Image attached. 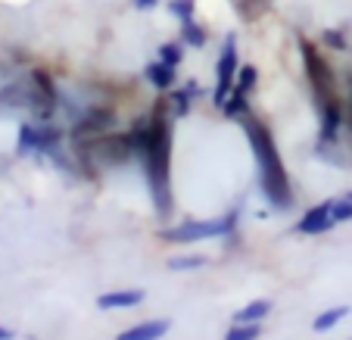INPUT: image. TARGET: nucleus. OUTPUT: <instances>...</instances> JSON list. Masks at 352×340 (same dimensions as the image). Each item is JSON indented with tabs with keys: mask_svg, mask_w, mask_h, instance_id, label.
I'll use <instances>...</instances> for the list:
<instances>
[{
	"mask_svg": "<svg viewBox=\"0 0 352 340\" xmlns=\"http://www.w3.org/2000/svg\"><path fill=\"white\" fill-rule=\"evenodd\" d=\"M162 107H156V113L150 119H144L131 131L134 138V153L144 162L146 187H150V200H153L156 213L168 215L172 213V184H168V172H172V125L160 113Z\"/></svg>",
	"mask_w": 352,
	"mask_h": 340,
	"instance_id": "nucleus-1",
	"label": "nucleus"
},
{
	"mask_svg": "<svg viewBox=\"0 0 352 340\" xmlns=\"http://www.w3.org/2000/svg\"><path fill=\"white\" fill-rule=\"evenodd\" d=\"M243 134L250 140V150L256 156V166H259V181H262V193L268 197L274 209H290L293 206V191H290V178H287L284 160H280L278 147H274V138L268 131L265 122H259L256 116H243Z\"/></svg>",
	"mask_w": 352,
	"mask_h": 340,
	"instance_id": "nucleus-2",
	"label": "nucleus"
},
{
	"mask_svg": "<svg viewBox=\"0 0 352 340\" xmlns=\"http://www.w3.org/2000/svg\"><path fill=\"white\" fill-rule=\"evenodd\" d=\"M234 222L237 213H228L225 219H203V222H181L175 228H166L160 234L162 240H172V244H199V240H215L225 237L234 231Z\"/></svg>",
	"mask_w": 352,
	"mask_h": 340,
	"instance_id": "nucleus-3",
	"label": "nucleus"
},
{
	"mask_svg": "<svg viewBox=\"0 0 352 340\" xmlns=\"http://www.w3.org/2000/svg\"><path fill=\"white\" fill-rule=\"evenodd\" d=\"M237 72H240L237 38H234V34H228L225 44H221L219 63H215V91H212V107L215 109H221V107H225V100L231 97L234 81H237Z\"/></svg>",
	"mask_w": 352,
	"mask_h": 340,
	"instance_id": "nucleus-4",
	"label": "nucleus"
},
{
	"mask_svg": "<svg viewBox=\"0 0 352 340\" xmlns=\"http://www.w3.org/2000/svg\"><path fill=\"white\" fill-rule=\"evenodd\" d=\"M299 50H302V66H306V75L315 87V100H318V107L324 100H333V72H331V66H327V60H321L318 47L309 44V41L302 38L299 41Z\"/></svg>",
	"mask_w": 352,
	"mask_h": 340,
	"instance_id": "nucleus-5",
	"label": "nucleus"
},
{
	"mask_svg": "<svg viewBox=\"0 0 352 340\" xmlns=\"http://www.w3.org/2000/svg\"><path fill=\"white\" fill-rule=\"evenodd\" d=\"M60 144H63L60 128H38V125L19 128V153H54Z\"/></svg>",
	"mask_w": 352,
	"mask_h": 340,
	"instance_id": "nucleus-6",
	"label": "nucleus"
},
{
	"mask_svg": "<svg viewBox=\"0 0 352 340\" xmlns=\"http://www.w3.org/2000/svg\"><path fill=\"white\" fill-rule=\"evenodd\" d=\"M333 200H324V203H318V206H312V209H306L302 213V219L296 222V234H327L333 225H337V219H333Z\"/></svg>",
	"mask_w": 352,
	"mask_h": 340,
	"instance_id": "nucleus-7",
	"label": "nucleus"
},
{
	"mask_svg": "<svg viewBox=\"0 0 352 340\" xmlns=\"http://www.w3.org/2000/svg\"><path fill=\"white\" fill-rule=\"evenodd\" d=\"M340 128H343V109L337 100H324L321 103V128H318V147L337 144Z\"/></svg>",
	"mask_w": 352,
	"mask_h": 340,
	"instance_id": "nucleus-8",
	"label": "nucleus"
},
{
	"mask_svg": "<svg viewBox=\"0 0 352 340\" xmlns=\"http://www.w3.org/2000/svg\"><path fill=\"white\" fill-rule=\"evenodd\" d=\"M168 328H172L168 319H150V321H140V325L122 331L116 340H162L168 334Z\"/></svg>",
	"mask_w": 352,
	"mask_h": 340,
	"instance_id": "nucleus-9",
	"label": "nucleus"
},
{
	"mask_svg": "<svg viewBox=\"0 0 352 340\" xmlns=\"http://www.w3.org/2000/svg\"><path fill=\"white\" fill-rule=\"evenodd\" d=\"M144 303V290L138 287H128V290H109V294H100L97 297V306L113 312V309H131Z\"/></svg>",
	"mask_w": 352,
	"mask_h": 340,
	"instance_id": "nucleus-10",
	"label": "nucleus"
},
{
	"mask_svg": "<svg viewBox=\"0 0 352 340\" xmlns=\"http://www.w3.org/2000/svg\"><path fill=\"white\" fill-rule=\"evenodd\" d=\"M144 78L156 87V91H172L175 87V69L166 66L162 60H153L144 66Z\"/></svg>",
	"mask_w": 352,
	"mask_h": 340,
	"instance_id": "nucleus-11",
	"label": "nucleus"
},
{
	"mask_svg": "<svg viewBox=\"0 0 352 340\" xmlns=\"http://www.w3.org/2000/svg\"><path fill=\"white\" fill-rule=\"evenodd\" d=\"M199 94V87H197V81H187L184 87H175L172 91V113L178 116V119H184L187 113H190V100Z\"/></svg>",
	"mask_w": 352,
	"mask_h": 340,
	"instance_id": "nucleus-12",
	"label": "nucleus"
},
{
	"mask_svg": "<svg viewBox=\"0 0 352 340\" xmlns=\"http://www.w3.org/2000/svg\"><path fill=\"white\" fill-rule=\"evenodd\" d=\"M349 315V306H333V309H324L321 315H315V321H312V331H331V328H337L340 321Z\"/></svg>",
	"mask_w": 352,
	"mask_h": 340,
	"instance_id": "nucleus-13",
	"label": "nucleus"
},
{
	"mask_svg": "<svg viewBox=\"0 0 352 340\" xmlns=\"http://www.w3.org/2000/svg\"><path fill=\"white\" fill-rule=\"evenodd\" d=\"M268 312H272V300H253L234 315V321H262Z\"/></svg>",
	"mask_w": 352,
	"mask_h": 340,
	"instance_id": "nucleus-14",
	"label": "nucleus"
},
{
	"mask_svg": "<svg viewBox=\"0 0 352 340\" xmlns=\"http://www.w3.org/2000/svg\"><path fill=\"white\" fill-rule=\"evenodd\" d=\"M262 325L259 321H234V328H228L225 340H259Z\"/></svg>",
	"mask_w": 352,
	"mask_h": 340,
	"instance_id": "nucleus-15",
	"label": "nucleus"
},
{
	"mask_svg": "<svg viewBox=\"0 0 352 340\" xmlns=\"http://www.w3.org/2000/svg\"><path fill=\"white\" fill-rule=\"evenodd\" d=\"M181 41H184V44H190V47H199V50H203V47L209 44V34H206V28L203 25H197V22H184V25H181Z\"/></svg>",
	"mask_w": 352,
	"mask_h": 340,
	"instance_id": "nucleus-16",
	"label": "nucleus"
},
{
	"mask_svg": "<svg viewBox=\"0 0 352 340\" xmlns=\"http://www.w3.org/2000/svg\"><path fill=\"white\" fill-rule=\"evenodd\" d=\"M166 266L172 268V272H193V268H203V266H206V256H199V253L172 256V259H166Z\"/></svg>",
	"mask_w": 352,
	"mask_h": 340,
	"instance_id": "nucleus-17",
	"label": "nucleus"
},
{
	"mask_svg": "<svg viewBox=\"0 0 352 340\" xmlns=\"http://www.w3.org/2000/svg\"><path fill=\"white\" fill-rule=\"evenodd\" d=\"M246 109H250V103H246V94L240 91H231V97L225 100V107H221V113L228 116V119H243Z\"/></svg>",
	"mask_w": 352,
	"mask_h": 340,
	"instance_id": "nucleus-18",
	"label": "nucleus"
},
{
	"mask_svg": "<svg viewBox=\"0 0 352 340\" xmlns=\"http://www.w3.org/2000/svg\"><path fill=\"white\" fill-rule=\"evenodd\" d=\"M160 60L166 63V66L178 69L181 60H184V44H175V41H168V44L160 47Z\"/></svg>",
	"mask_w": 352,
	"mask_h": 340,
	"instance_id": "nucleus-19",
	"label": "nucleus"
},
{
	"mask_svg": "<svg viewBox=\"0 0 352 340\" xmlns=\"http://www.w3.org/2000/svg\"><path fill=\"white\" fill-rule=\"evenodd\" d=\"M256 78H259V72H256V66H240L237 72V81H234V91L240 94H250L256 87Z\"/></svg>",
	"mask_w": 352,
	"mask_h": 340,
	"instance_id": "nucleus-20",
	"label": "nucleus"
},
{
	"mask_svg": "<svg viewBox=\"0 0 352 340\" xmlns=\"http://www.w3.org/2000/svg\"><path fill=\"white\" fill-rule=\"evenodd\" d=\"M168 13L175 19H181V25H184V22L193 19V0H168Z\"/></svg>",
	"mask_w": 352,
	"mask_h": 340,
	"instance_id": "nucleus-21",
	"label": "nucleus"
},
{
	"mask_svg": "<svg viewBox=\"0 0 352 340\" xmlns=\"http://www.w3.org/2000/svg\"><path fill=\"white\" fill-rule=\"evenodd\" d=\"M321 41H324L331 50H340V54H343V50H349V41H346L343 32H337V28H324V32H321Z\"/></svg>",
	"mask_w": 352,
	"mask_h": 340,
	"instance_id": "nucleus-22",
	"label": "nucleus"
},
{
	"mask_svg": "<svg viewBox=\"0 0 352 340\" xmlns=\"http://www.w3.org/2000/svg\"><path fill=\"white\" fill-rule=\"evenodd\" d=\"M333 219L337 222H352V197H343V200H333Z\"/></svg>",
	"mask_w": 352,
	"mask_h": 340,
	"instance_id": "nucleus-23",
	"label": "nucleus"
},
{
	"mask_svg": "<svg viewBox=\"0 0 352 340\" xmlns=\"http://www.w3.org/2000/svg\"><path fill=\"white\" fill-rule=\"evenodd\" d=\"M131 7L138 10V13H150V10L160 7V0H131Z\"/></svg>",
	"mask_w": 352,
	"mask_h": 340,
	"instance_id": "nucleus-24",
	"label": "nucleus"
},
{
	"mask_svg": "<svg viewBox=\"0 0 352 340\" xmlns=\"http://www.w3.org/2000/svg\"><path fill=\"white\" fill-rule=\"evenodd\" d=\"M0 340H13V331H10V328H3V325H0Z\"/></svg>",
	"mask_w": 352,
	"mask_h": 340,
	"instance_id": "nucleus-25",
	"label": "nucleus"
},
{
	"mask_svg": "<svg viewBox=\"0 0 352 340\" xmlns=\"http://www.w3.org/2000/svg\"><path fill=\"white\" fill-rule=\"evenodd\" d=\"M349 128H352V109H349Z\"/></svg>",
	"mask_w": 352,
	"mask_h": 340,
	"instance_id": "nucleus-26",
	"label": "nucleus"
},
{
	"mask_svg": "<svg viewBox=\"0 0 352 340\" xmlns=\"http://www.w3.org/2000/svg\"><path fill=\"white\" fill-rule=\"evenodd\" d=\"M349 197H352V193H349Z\"/></svg>",
	"mask_w": 352,
	"mask_h": 340,
	"instance_id": "nucleus-27",
	"label": "nucleus"
},
{
	"mask_svg": "<svg viewBox=\"0 0 352 340\" xmlns=\"http://www.w3.org/2000/svg\"><path fill=\"white\" fill-rule=\"evenodd\" d=\"M349 340H352V337H349Z\"/></svg>",
	"mask_w": 352,
	"mask_h": 340,
	"instance_id": "nucleus-28",
	"label": "nucleus"
}]
</instances>
